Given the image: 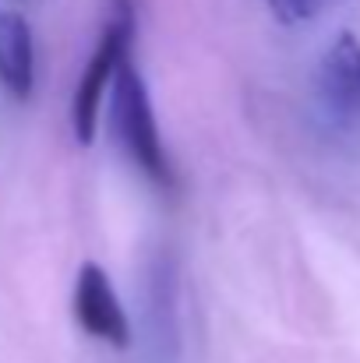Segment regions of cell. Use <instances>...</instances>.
Returning <instances> with one entry per match:
<instances>
[{
  "label": "cell",
  "instance_id": "6da1fadb",
  "mask_svg": "<svg viewBox=\"0 0 360 363\" xmlns=\"http://www.w3.org/2000/svg\"><path fill=\"white\" fill-rule=\"evenodd\" d=\"M114 117H117V134L131 155V162L159 187H173V166L166 159L159 123L152 113V99L145 89L141 71L131 64V57L117 67L114 78Z\"/></svg>",
  "mask_w": 360,
  "mask_h": 363
},
{
  "label": "cell",
  "instance_id": "8992f818",
  "mask_svg": "<svg viewBox=\"0 0 360 363\" xmlns=\"http://www.w3.org/2000/svg\"><path fill=\"white\" fill-rule=\"evenodd\" d=\"M268 11L279 25H300L318 11V0H268Z\"/></svg>",
  "mask_w": 360,
  "mask_h": 363
},
{
  "label": "cell",
  "instance_id": "5b68a950",
  "mask_svg": "<svg viewBox=\"0 0 360 363\" xmlns=\"http://www.w3.org/2000/svg\"><path fill=\"white\" fill-rule=\"evenodd\" d=\"M0 85L11 99H28L36 89V50L32 28L21 14L0 11Z\"/></svg>",
  "mask_w": 360,
  "mask_h": 363
},
{
  "label": "cell",
  "instance_id": "7a4b0ae2",
  "mask_svg": "<svg viewBox=\"0 0 360 363\" xmlns=\"http://www.w3.org/2000/svg\"><path fill=\"white\" fill-rule=\"evenodd\" d=\"M131 39H134V7H131V0H114V18L103 28V39H99L89 67L82 71L78 89H75V103H71V123H75V138L82 148H89L96 141L103 96L114 85L117 67L127 60Z\"/></svg>",
  "mask_w": 360,
  "mask_h": 363
},
{
  "label": "cell",
  "instance_id": "277c9868",
  "mask_svg": "<svg viewBox=\"0 0 360 363\" xmlns=\"http://www.w3.org/2000/svg\"><path fill=\"white\" fill-rule=\"evenodd\" d=\"M318 96L336 117H360V39L354 32H339L322 53Z\"/></svg>",
  "mask_w": 360,
  "mask_h": 363
},
{
  "label": "cell",
  "instance_id": "3957f363",
  "mask_svg": "<svg viewBox=\"0 0 360 363\" xmlns=\"http://www.w3.org/2000/svg\"><path fill=\"white\" fill-rule=\"evenodd\" d=\"M75 321L82 325V332H89L92 339H99L114 350L131 346V321L114 293V282L92 261L82 264V272L75 279Z\"/></svg>",
  "mask_w": 360,
  "mask_h": 363
},
{
  "label": "cell",
  "instance_id": "52a82bcc",
  "mask_svg": "<svg viewBox=\"0 0 360 363\" xmlns=\"http://www.w3.org/2000/svg\"><path fill=\"white\" fill-rule=\"evenodd\" d=\"M318 4H322V0H318Z\"/></svg>",
  "mask_w": 360,
  "mask_h": 363
}]
</instances>
